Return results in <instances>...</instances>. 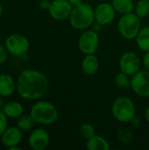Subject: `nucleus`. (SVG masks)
<instances>
[{"instance_id":"nucleus-1","label":"nucleus","mask_w":149,"mask_h":150,"mask_svg":"<svg viewBox=\"0 0 149 150\" xmlns=\"http://www.w3.org/2000/svg\"><path fill=\"white\" fill-rule=\"evenodd\" d=\"M48 85V79L44 73L35 69H25L18 76L17 90L21 98L32 100L43 97Z\"/></svg>"},{"instance_id":"nucleus-2","label":"nucleus","mask_w":149,"mask_h":150,"mask_svg":"<svg viewBox=\"0 0 149 150\" xmlns=\"http://www.w3.org/2000/svg\"><path fill=\"white\" fill-rule=\"evenodd\" d=\"M95 20V11L92 6L86 3H82L73 8L69 17V21L75 29L83 30L90 27Z\"/></svg>"},{"instance_id":"nucleus-3","label":"nucleus","mask_w":149,"mask_h":150,"mask_svg":"<svg viewBox=\"0 0 149 150\" xmlns=\"http://www.w3.org/2000/svg\"><path fill=\"white\" fill-rule=\"evenodd\" d=\"M35 122L42 125L54 124L58 119V111L50 102L40 101L35 103L30 112Z\"/></svg>"},{"instance_id":"nucleus-4","label":"nucleus","mask_w":149,"mask_h":150,"mask_svg":"<svg viewBox=\"0 0 149 150\" xmlns=\"http://www.w3.org/2000/svg\"><path fill=\"white\" fill-rule=\"evenodd\" d=\"M112 112L113 117L120 122L127 123L135 116V105L133 100L127 97H119L113 102Z\"/></svg>"},{"instance_id":"nucleus-5","label":"nucleus","mask_w":149,"mask_h":150,"mask_svg":"<svg viewBox=\"0 0 149 150\" xmlns=\"http://www.w3.org/2000/svg\"><path fill=\"white\" fill-rule=\"evenodd\" d=\"M120 34L126 40L136 39L141 31V18L136 13H128L123 15L118 25Z\"/></svg>"},{"instance_id":"nucleus-6","label":"nucleus","mask_w":149,"mask_h":150,"mask_svg":"<svg viewBox=\"0 0 149 150\" xmlns=\"http://www.w3.org/2000/svg\"><path fill=\"white\" fill-rule=\"evenodd\" d=\"M5 47L12 55L21 56L27 53L29 49V41L22 34L14 33L6 39Z\"/></svg>"},{"instance_id":"nucleus-7","label":"nucleus","mask_w":149,"mask_h":150,"mask_svg":"<svg viewBox=\"0 0 149 150\" xmlns=\"http://www.w3.org/2000/svg\"><path fill=\"white\" fill-rule=\"evenodd\" d=\"M99 38L94 30H88L83 33L78 40V47L85 54H94L98 48Z\"/></svg>"},{"instance_id":"nucleus-8","label":"nucleus","mask_w":149,"mask_h":150,"mask_svg":"<svg viewBox=\"0 0 149 150\" xmlns=\"http://www.w3.org/2000/svg\"><path fill=\"white\" fill-rule=\"evenodd\" d=\"M131 86L134 92L142 98L149 97V70H139L131 80Z\"/></svg>"},{"instance_id":"nucleus-9","label":"nucleus","mask_w":149,"mask_h":150,"mask_svg":"<svg viewBox=\"0 0 149 150\" xmlns=\"http://www.w3.org/2000/svg\"><path fill=\"white\" fill-rule=\"evenodd\" d=\"M72 4L68 0H53L48 9L50 16L56 20H64L70 17Z\"/></svg>"},{"instance_id":"nucleus-10","label":"nucleus","mask_w":149,"mask_h":150,"mask_svg":"<svg viewBox=\"0 0 149 150\" xmlns=\"http://www.w3.org/2000/svg\"><path fill=\"white\" fill-rule=\"evenodd\" d=\"M141 60L139 56L132 52H126L120 58L119 68L122 72L128 76H133L140 70Z\"/></svg>"},{"instance_id":"nucleus-11","label":"nucleus","mask_w":149,"mask_h":150,"mask_svg":"<svg viewBox=\"0 0 149 150\" xmlns=\"http://www.w3.org/2000/svg\"><path fill=\"white\" fill-rule=\"evenodd\" d=\"M50 142L48 133L43 128L34 129L28 139V143L33 150H43L47 148Z\"/></svg>"},{"instance_id":"nucleus-12","label":"nucleus","mask_w":149,"mask_h":150,"mask_svg":"<svg viewBox=\"0 0 149 150\" xmlns=\"http://www.w3.org/2000/svg\"><path fill=\"white\" fill-rule=\"evenodd\" d=\"M94 11H95V19L101 25H105L112 23L115 18L116 11L114 10L112 4L107 3H102L98 4Z\"/></svg>"},{"instance_id":"nucleus-13","label":"nucleus","mask_w":149,"mask_h":150,"mask_svg":"<svg viewBox=\"0 0 149 150\" xmlns=\"http://www.w3.org/2000/svg\"><path fill=\"white\" fill-rule=\"evenodd\" d=\"M22 140V132L18 127H7L6 130L1 135V141L4 146L6 148H11L12 146L18 145Z\"/></svg>"},{"instance_id":"nucleus-14","label":"nucleus","mask_w":149,"mask_h":150,"mask_svg":"<svg viewBox=\"0 0 149 150\" xmlns=\"http://www.w3.org/2000/svg\"><path fill=\"white\" fill-rule=\"evenodd\" d=\"M15 83L11 76L8 74L0 75V96L10 97L15 91Z\"/></svg>"},{"instance_id":"nucleus-15","label":"nucleus","mask_w":149,"mask_h":150,"mask_svg":"<svg viewBox=\"0 0 149 150\" xmlns=\"http://www.w3.org/2000/svg\"><path fill=\"white\" fill-rule=\"evenodd\" d=\"M99 69V61L94 54H87L82 62V69L86 75H94Z\"/></svg>"},{"instance_id":"nucleus-16","label":"nucleus","mask_w":149,"mask_h":150,"mask_svg":"<svg viewBox=\"0 0 149 150\" xmlns=\"http://www.w3.org/2000/svg\"><path fill=\"white\" fill-rule=\"evenodd\" d=\"M2 111L4 112V114L11 119H17L19 118L24 112L23 106L20 103L18 102H9L4 105L2 108Z\"/></svg>"},{"instance_id":"nucleus-17","label":"nucleus","mask_w":149,"mask_h":150,"mask_svg":"<svg viewBox=\"0 0 149 150\" xmlns=\"http://www.w3.org/2000/svg\"><path fill=\"white\" fill-rule=\"evenodd\" d=\"M86 147L89 150H109L110 145L108 142L100 135H94L87 140Z\"/></svg>"},{"instance_id":"nucleus-18","label":"nucleus","mask_w":149,"mask_h":150,"mask_svg":"<svg viewBox=\"0 0 149 150\" xmlns=\"http://www.w3.org/2000/svg\"><path fill=\"white\" fill-rule=\"evenodd\" d=\"M112 4L114 10L122 15L131 13L134 8L133 0H112Z\"/></svg>"},{"instance_id":"nucleus-19","label":"nucleus","mask_w":149,"mask_h":150,"mask_svg":"<svg viewBox=\"0 0 149 150\" xmlns=\"http://www.w3.org/2000/svg\"><path fill=\"white\" fill-rule=\"evenodd\" d=\"M137 45L140 49L145 52L149 51V26L141 29L136 37Z\"/></svg>"},{"instance_id":"nucleus-20","label":"nucleus","mask_w":149,"mask_h":150,"mask_svg":"<svg viewBox=\"0 0 149 150\" xmlns=\"http://www.w3.org/2000/svg\"><path fill=\"white\" fill-rule=\"evenodd\" d=\"M34 122L35 121L31 116V114H25V115L22 114L19 118H18L17 125L21 130L29 131L33 127Z\"/></svg>"},{"instance_id":"nucleus-21","label":"nucleus","mask_w":149,"mask_h":150,"mask_svg":"<svg viewBox=\"0 0 149 150\" xmlns=\"http://www.w3.org/2000/svg\"><path fill=\"white\" fill-rule=\"evenodd\" d=\"M135 13L138 17L145 18L149 14V0H140L135 5Z\"/></svg>"},{"instance_id":"nucleus-22","label":"nucleus","mask_w":149,"mask_h":150,"mask_svg":"<svg viewBox=\"0 0 149 150\" xmlns=\"http://www.w3.org/2000/svg\"><path fill=\"white\" fill-rule=\"evenodd\" d=\"M80 134L83 139L89 140L95 135V129L93 126L90 123H84L80 127Z\"/></svg>"},{"instance_id":"nucleus-23","label":"nucleus","mask_w":149,"mask_h":150,"mask_svg":"<svg viewBox=\"0 0 149 150\" xmlns=\"http://www.w3.org/2000/svg\"><path fill=\"white\" fill-rule=\"evenodd\" d=\"M129 83V79H128V75L125 74L124 72L121 71V73H119L116 77H115V84L118 87H126Z\"/></svg>"},{"instance_id":"nucleus-24","label":"nucleus","mask_w":149,"mask_h":150,"mask_svg":"<svg viewBox=\"0 0 149 150\" xmlns=\"http://www.w3.org/2000/svg\"><path fill=\"white\" fill-rule=\"evenodd\" d=\"M7 116L4 114L3 111H0V135L3 134V133L6 130L8 126V120Z\"/></svg>"},{"instance_id":"nucleus-25","label":"nucleus","mask_w":149,"mask_h":150,"mask_svg":"<svg viewBox=\"0 0 149 150\" xmlns=\"http://www.w3.org/2000/svg\"><path fill=\"white\" fill-rule=\"evenodd\" d=\"M7 49L6 47H3L2 45H0V65L4 64L7 58H8V54H7Z\"/></svg>"},{"instance_id":"nucleus-26","label":"nucleus","mask_w":149,"mask_h":150,"mask_svg":"<svg viewBox=\"0 0 149 150\" xmlns=\"http://www.w3.org/2000/svg\"><path fill=\"white\" fill-rule=\"evenodd\" d=\"M50 4H51V2L49 0H42L40 3V7L42 9V10H48L49 7H50Z\"/></svg>"},{"instance_id":"nucleus-27","label":"nucleus","mask_w":149,"mask_h":150,"mask_svg":"<svg viewBox=\"0 0 149 150\" xmlns=\"http://www.w3.org/2000/svg\"><path fill=\"white\" fill-rule=\"evenodd\" d=\"M143 65L147 69V70H149V51L145 54L143 57Z\"/></svg>"},{"instance_id":"nucleus-28","label":"nucleus","mask_w":149,"mask_h":150,"mask_svg":"<svg viewBox=\"0 0 149 150\" xmlns=\"http://www.w3.org/2000/svg\"><path fill=\"white\" fill-rule=\"evenodd\" d=\"M73 6H76V5H79L83 3V0H68Z\"/></svg>"},{"instance_id":"nucleus-29","label":"nucleus","mask_w":149,"mask_h":150,"mask_svg":"<svg viewBox=\"0 0 149 150\" xmlns=\"http://www.w3.org/2000/svg\"><path fill=\"white\" fill-rule=\"evenodd\" d=\"M145 118H146L147 121L149 123V108L147 109V111H146V112H145Z\"/></svg>"},{"instance_id":"nucleus-30","label":"nucleus","mask_w":149,"mask_h":150,"mask_svg":"<svg viewBox=\"0 0 149 150\" xmlns=\"http://www.w3.org/2000/svg\"><path fill=\"white\" fill-rule=\"evenodd\" d=\"M21 149L19 148V147H18V145H16V146H12V147H11V148H9V150H20Z\"/></svg>"},{"instance_id":"nucleus-31","label":"nucleus","mask_w":149,"mask_h":150,"mask_svg":"<svg viewBox=\"0 0 149 150\" xmlns=\"http://www.w3.org/2000/svg\"><path fill=\"white\" fill-rule=\"evenodd\" d=\"M4 107V102H3V99L0 98V108H3Z\"/></svg>"},{"instance_id":"nucleus-32","label":"nucleus","mask_w":149,"mask_h":150,"mask_svg":"<svg viewBox=\"0 0 149 150\" xmlns=\"http://www.w3.org/2000/svg\"><path fill=\"white\" fill-rule=\"evenodd\" d=\"M2 13H3V6H2V4L0 3V17L2 16Z\"/></svg>"}]
</instances>
